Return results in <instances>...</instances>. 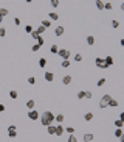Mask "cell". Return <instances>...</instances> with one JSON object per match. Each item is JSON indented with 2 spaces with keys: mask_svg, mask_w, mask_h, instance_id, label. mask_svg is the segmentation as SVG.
Wrapping results in <instances>:
<instances>
[{
  "mask_svg": "<svg viewBox=\"0 0 124 142\" xmlns=\"http://www.w3.org/2000/svg\"><path fill=\"white\" fill-rule=\"evenodd\" d=\"M39 119H40V123L44 127H48V125H51V123L54 122V114L51 113V111H44Z\"/></svg>",
  "mask_w": 124,
  "mask_h": 142,
  "instance_id": "obj_1",
  "label": "cell"
},
{
  "mask_svg": "<svg viewBox=\"0 0 124 142\" xmlns=\"http://www.w3.org/2000/svg\"><path fill=\"white\" fill-rule=\"evenodd\" d=\"M110 98H112V97H110L109 94H105V95L101 97V100H99V108H101V109H104V108H107V106H109Z\"/></svg>",
  "mask_w": 124,
  "mask_h": 142,
  "instance_id": "obj_2",
  "label": "cell"
},
{
  "mask_svg": "<svg viewBox=\"0 0 124 142\" xmlns=\"http://www.w3.org/2000/svg\"><path fill=\"white\" fill-rule=\"evenodd\" d=\"M57 55H59V56H61L62 59H68V58H70V50H67V49H59V52H57Z\"/></svg>",
  "mask_w": 124,
  "mask_h": 142,
  "instance_id": "obj_3",
  "label": "cell"
},
{
  "mask_svg": "<svg viewBox=\"0 0 124 142\" xmlns=\"http://www.w3.org/2000/svg\"><path fill=\"white\" fill-rule=\"evenodd\" d=\"M39 117H40V114L37 113L36 109H29V111H28V119H29V120H37Z\"/></svg>",
  "mask_w": 124,
  "mask_h": 142,
  "instance_id": "obj_4",
  "label": "cell"
},
{
  "mask_svg": "<svg viewBox=\"0 0 124 142\" xmlns=\"http://www.w3.org/2000/svg\"><path fill=\"white\" fill-rule=\"evenodd\" d=\"M95 64H96V67H99V69H109V66L105 64V61L102 58H96L95 59Z\"/></svg>",
  "mask_w": 124,
  "mask_h": 142,
  "instance_id": "obj_5",
  "label": "cell"
},
{
  "mask_svg": "<svg viewBox=\"0 0 124 142\" xmlns=\"http://www.w3.org/2000/svg\"><path fill=\"white\" fill-rule=\"evenodd\" d=\"M6 131H8V136H10L11 139L17 136V130H16V127H14V125H10V127L6 128Z\"/></svg>",
  "mask_w": 124,
  "mask_h": 142,
  "instance_id": "obj_6",
  "label": "cell"
},
{
  "mask_svg": "<svg viewBox=\"0 0 124 142\" xmlns=\"http://www.w3.org/2000/svg\"><path fill=\"white\" fill-rule=\"evenodd\" d=\"M64 133H65V128L62 127V123H59V125H56V134H54V136H62Z\"/></svg>",
  "mask_w": 124,
  "mask_h": 142,
  "instance_id": "obj_7",
  "label": "cell"
},
{
  "mask_svg": "<svg viewBox=\"0 0 124 142\" xmlns=\"http://www.w3.org/2000/svg\"><path fill=\"white\" fill-rule=\"evenodd\" d=\"M48 17H50V20H53V22L59 20V14H57L56 11H50V13H48Z\"/></svg>",
  "mask_w": 124,
  "mask_h": 142,
  "instance_id": "obj_8",
  "label": "cell"
},
{
  "mask_svg": "<svg viewBox=\"0 0 124 142\" xmlns=\"http://www.w3.org/2000/svg\"><path fill=\"white\" fill-rule=\"evenodd\" d=\"M44 78H45V81H48V83H51V81L54 80V75H53V72H45V74H44Z\"/></svg>",
  "mask_w": 124,
  "mask_h": 142,
  "instance_id": "obj_9",
  "label": "cell"
},
{
  "mask_svg": "<svg viewBox=\"0 0 124 142\" xmlns=\"http://www.w3.org/2000/svg\"><path fill=\"white\" fill-rule=\"evenodd\" d=\"M71 81H73V77H71V75H65V77H64V78H62V84H71Z\"/></svg>",
  "mask_w": 124,
  "mask_h": 142,
  "instance_id": "obj_10",
  "label": "cell"
},
{
  "mask_svg": "<svg viewBox=\"0 0 124 142\" xmlns=\"http://www.w3.org/2000/svg\"><path fill=\"white\" fill-rule=\"evenodd\" d=\"M64 31H65V30H64V27H62V25H59V27H56V30H54V34H56L57 38H61L62 34H64Z\"/></svg>",
  "mask_w": 124,
  "mask_h": 142,
  "instance_id": "obj_11",
  "label": "cell"
},
{
  "mask_svg": "<svg viewBox=\"0 0 124 142\" xmlns=\"http://www.w3.org/2000/svg\"><path fill=\"white\" fill-rule=\"evenodd\" d=\"M82 139H84V142H92L93 141V134L92 133H85V134L82 136Z\"/></svg>",
  "mask_w": 124,
  "mask_h": 142,
  "instance_id": "obj_12",
  "label": "cell"
},
{
  "mask_svg": "<svg viewBox=\"0 0 124 142\" xmlns=\"http://www.w3.org/2000/svg\"><path fill=\"white\" fill-rule=\"evenodd\" d=\"M47 131H48V134H56V125H48L47 127Z\"/></svg>",
  "mask_w": 124,
  "mask_h": 142,
  "instance_id": "obj_13",
  "label": "cell"
},
{
  "mask_svg": "<svg viewBox=\"0 0 124 142\" xmlns=\"http://www.w3.org/2000/svg\"><path fill=\"white\" fill-rule=\"evenodd\" d=\"M84 120H85V122H90V120H93V113H85V114H84Z\"/></svg>",
  "mask_w": 124,
  "mask_h": 142,
  "instance_id": "obj_14",
  "label": "cell"
},
{
  "mask_svg": "<svg viewBox=\"0 0 124 142\" xmlns=\"http://www.w3.org/2000/svg\"><path fill=\"white\" fill-rule=\"evenodd\" d=\"M34 106H36V102H34L33 98L27 102V108H28V109H34Z\"/></svg>",
  "mask_w": 124,
  "mask_h": 142,
  "instance_id": "obj_15",
  "label": "cell"
},
{
  "mask_svg": "<svg viewBox=\"0 0 124 142\" xmlns=\"http://www.w3.org/2000/svg\"><path fill=\"white\" fill-rule=\"evenodd\" d=\"M87 44H88V45H93V44H95V36L87 34Z\"/></svg>",
  "mask_w": 124,
  "mask_h": 142,
  "instance_id": "obj_16",
  "label": "cell"
},
{
  "mask_svg": "<svg viewBox=\"0 0 124 142\" xmlns=\"http://www.w3.org/2000/svg\"><path fill=\"white\" fill-rule=\"evenodd\" d=\"M95 5H96V8H98V10H104V2H102V0H96V2H95Z\"/></svg>",
  "mask_w": 124,
  "mask_h": 142,
  "instance_id": "obj_17",
  "label": "cell"
},
{
  "mask_svg": "<svg viewBox=\"0 0 124 142\" xmlns=\"http://www.w3.org/2000/svg\"><path fill=\"white\" fill-rule=\"evenodd\" d=\"M54 122L62 123V122H64V114H57V116H54Z\"/></svg>",
  "mask_w": 124,
  "mask_h": 142,
  "instance_id": "obj_18",
  "label": "cell"
},
{
  "mask_svg": "<svg viewBox=\"0 0 124 142\" xmlns=\"http://www.w3.org/2000/svg\"><path fill=\"white\" fill-rule=\"evenodd\" d=\"M8 14H10V10H8V8H0V16L6 17Z\"/></svg>",
  "mask_w": 124,
  "mask_h": 142,
  "instance_id": "obj_19",
  "label": "cell"
},
{
  "mask_svg": "<svg viewBox=\"0 0 124 142\" xmlns=\"http://www.w3.org/2000/svg\"><path fill=\"white\" fill-rule=\"evenodd\" d=\"M61 66H62L64 69L70 67V59H62V61H61Z\"/></svg>",
  "mask_w": 124,
  "mask_h": 142,
  "instance_id": "obj_20",
  "label": "cell"
},
{
  "mask_svg": "<svg viewBox=\"0 0 124 142\" xmlns=\"http://www.w3.org/2000/svg\"><path fill=\"white\" fill-rule=\"evenodd\" d=\"M50 52L53 55H57V52H59V45H51L50 47Z\"/></svg>",
  "mask_w": 124,
  "mask_h": 142,
  "instance_id": "obj_21",
  "label": "cell"
},
{
  "mask_svg": "<svg viewBox=\"0 0 124 142\" xmlns=\"http://www.w3.org/2000/svg\"><path fill=\"white\" fill-rule=\"evenodd\" d=\"M109 106H110V108H116V106H118V102L115 100V98H110V102H109Z\"/></svg>",
  "mask_w": 124,
  "mask_h": 142,
  "instance_id": "obj_22",
  "label": "cell"
},
{
  "mask_svg": "<svg viewBox=\"0 0 124 142\" xmlns=\"http://www.w3.org/2000/svg\"><path fill=\"white\" fill-rule=\"evenodd\" d=\"M104 61H105V64L110 67V66L113 64V58H112V56H107V58H104Z\"/></svg>",
  "mask_w": 124,
  "mask_h": 142,
  "instance_id": "obj_23",
  "label": "cell"
},
{
  "mask_svg": "<svg viewBox=\"0 0 124 142\" xmlns=\"http://www.w3.org/2000/svg\"><path fill=\"white\" fill-rule=\"evenodd\" d=\"M123 125H124V122L121 119H118V120H115V127L116 128H123Z\"/></svg>",
  "mask_w": 124,
  "mask_h": 142,
  "instance_id": "obj_24",
  "label": "cell"
},
{
  "mask_svg": "<svg viewBox=\"0 0 124 142\" xmlns=\"http://www.w3.org/2000/svg\"><path fill=\"white\" fill-rule=\"evenodd\" d=\"M45 66H47V59H45V58H40V59H39V67L44 69Z\"/></svg>",
  "mask_w": 124,
  "mask_h": 142,
  "instance_id": "obj_25",
  "label": "cell"
},
{
  "mask_svg": "<svg viewBox=\"0 0 124 142\" xmlns=\"http://www.w3.org/2000/svg\"><path fill=\"white\" fill-rule=\"evenodd\" d=\"M123 128H116V131H115V136H116L118 137V139H119V137H121V134H123Z\"/></svg>",
  "mask_w": 124,
  "mask_h": 142,
  "instance_id": "obj_26",
  "label": "cell"
},
{
  "mask_svg": "<svg viewBox=\"0 0 124 142\" xmlns=\"http://www.w3.org/2000/svg\"><path fill=\"white\" fill-rule=\"evenodd\" d=\"M45 27H42V25H40V27H37V30H36V31H37V34H44L45 33Z\"/></svg>",
  "mask_w": 124,
  "mask_h": 142,
  "instance_id": "obj_27",
  "label": "cell"
},
{
  "mask_svg": "<svg viewBox=\"0 0 124 142\" xmlns=\"http://www.w3.org/2000/svg\"><path fill=\"white\" fill-rule=\"evenodd\" d=\"M42 27L50 28V27H51V22H50V20H42Z\"/></svg>",
  "mask_w": 124,
  "mask_h": 142,
  "instance_id": "obj_28",
  "label": "cell"
},
{
  "mask_svg": "<svg viewBox=\"0 0 124 142\" xmlns=\"http://www.w3.org/2000/svg\"><path fill=\"white\" fill-rule=\"evenodd\" d=\"M75 61H76V63L82 61V55H81V53H76V55H75Z\"/></svg>",
  "mask_w": 124,
  "mask_h": 142,
  "instance_id": "obj_29",
  "label": "cell"
},
{
  "mask_svg": "<svg viewBox=\"0 0 124 142\" xmlns=\"http://www.w3.org/2000/svg\"><path fill=\"white\" fill-rule=\"evenodd\" d=\"M50 3H51V6H53V8H57L59 6V0H50Z\"/></svg>",
  "mask_w": 124,
  "mask_h": 142,
  "instance_id": "obj_30",
  "label": "cell"
},
{
  "mask_svg": "<svg viewBox=\"0 0 124 142\" xmlns=\"http://www.w3.org/2000/svg\"><path fill=\"white\" fill-rule=\"evenodd\" d=\"M65 133H68V134H73V133H75V128H73V127H67V128H65Z\"/></svg>",
  "mask_w": 124,
  "mask_h": 142,
  "instance_id": "obj_31",
  "label": "cell"
},
{
  "mask_svg": "<svg viewBox=\"0 0 124 142\" xmlns=\"http://www.w3.org/2000/svg\"><path fill=\"white\" fill-rule=\"evenodd\" d=\"M10 97L12 98V100H16L17 98V91H10Z\"/></svg>",
  "mask_w": 124,
  "mask_h": 142,
  "instance_id": "obj_32",
  "label": "cell"
},
{
  "mask_svg": "<svg viewBox=\"0 0 124 142\" xmlns=\"http://www.w3.org/2000/svg\"><path fill=\"white\" fill-rule=\"evenodd\" d=\"M78 98H79V100L85 98V91H79V92H78Z\"/></svg>",
  "mask_w": 124,
  "mask_h": 142,
  "instance_id": "obj_33",
  "label": "cell"
},
{
  "mask_svg": "<svg viewBox=\"0 0 124 142\" xmlns=\"http://www.w3.org/2000/svg\"><path fill=\"white\" fill-rule=\"evenodd\" d=\"M68 142H78V139H76L75 134H70V136H68Z\"/></svg>",
  "mask_w": 124,
  "mask_h": 142,
  "instance_id": "obj_34",
  "label": "cell"
},
{
  "mask_svg": "<svg viewBox=\"0 0 124 142\" xmlns=\"http://www.w3.org/2000/svg\"><path fill=\"white\" fill-rule=\"evenodd\" d=\"M6 36V30L3 27H0V38H5Z\"/></svg>",
  "mask_w": 124,
  "mask_h": 142,
  "instance_id": "obj_35",
  "label": "cell"
},
{
  "mask_svg": "<svg viewBox=\"0 0 124 142\" xmlns=\"http://www.w3.org/2000/svg\"><path fill=\"white\" fill-rule=\"evenodd\" d=\"M104 83H105V78H99V80H98V88L104 86Z\"/></svg>",
  "mask_w": 124,
  "mask_h": 142,
  "instance_id": "obj_36",
  "label": "cell"
},
{
  "mask_svg": "<svg viewBox=\"0 0 124 142\" xmlns=\"http://www.w3.org/2000/svg\"><path fill=\"white\" fill-rule=\"evenodd\" d=\"M31 50H33V52H39V50H40V45H39V44H37V42H36V44L33 45V49H31Z\"/></svg>",
  "mask_w": 124,
  "mask_h": 142,
  "instance_id": "obj_37",
  "label": "cell"
},
{
  "mask_svg": "<svg viewBox=\"0 0 124 142\" xmlns=\"http://www.w3.org/2000/svg\"><path fill=\"white\" fill-rule=\"evenodd\" d=\"M31 36H33V39H36V41H37V38H39V36H40V34H37V31H36V30H33V33H31Z\"/></svg>",
  "mask_w": 124,
  "mask_h": 142,
  "instance_id": "obj_38",
  "label": "cell"
},
{
  "mask_svg": "<svg viewBox=\"0 0 124 142\" xmlns=\"http://www.w3.org/2000/svg\"><path fill=\"white\" fill-rule=\"evenodd\" d=\"M44 42H45V41H44V38H42V36H39V38H37V44H39L40 47L44 45Z\"/></svg>",
  "mask_w": 124,
  "mask_h": 142,
  "instance_id": "obj_39",
  "label": "cell"
},
{
  "mask_svg": "<svg viewBox=\"0 0 124 142\" xmlns=\"http://www.w3.org/2000/svg\"><path fill=\"white\" fill-rule=\"evenodd\" d=\"M25 31H27V33H33V27H31V25H27V27H25Z\"/></svg>",
  "mask_w": 124,
  "mask_h": 142,
  "instance_id": "obj_40",
  "label": "cell"
},
{
  "mask_svg": "<svg viewBox=\"0 0 124 142\" xmlns=\"http://www.w3.org/2000/svg\"><path fill=\"white\" fill-rule=\"evenodd\" d=\"M36 83V78H34V77H29L28 78V84H34Z\"/></svg>",
  "mask_w": 124,
  "mask_h": 142,
  "instance_id": "obj_41",
  "label": "cell"
},
{
  "mask_svg": "<svg viewBox=\"0 0 124 142\" xmlns=\"http://www.w3.org/2000/svg\"><path fill=\"white\" fill-rule=\"evenodd\" d=\"M92 97H93L92 91H85V98H92Z\"/></svg>",
  "mask_w": 124,
  "mask_h": 142,
  "instance_id": "obj_42",
  "label": "cell"
},
{
  "mask_svg": "<svg viewBox=\"0 0 124 142\" xmlns=\"http://www.w3.org/2000/svg\"><path fill=\"white\" fill-rule=\"evenodd\" d=\"M112 27L113 28H118L119 27V22H118V20H112Z\"/></svg>",
  "mask_w": 124,
  "mask_h": 142,
  "instance_id": "obj_43",
  "label": "cell"
},
{
  "mask_svg": "<svg viewBox=\"0 0 124 142\" xmlns=\"http://www.w3.org/2000/svg\"><path fill=\"white\" fill-rule=\"evenodd\" d=\"M104 10H112V3H104Z\"/></svg>",
  "mask_w": 124,
  "mask_h": 142,
  "instance_id": "obj_44",
  "label": "cell"
},
{
  "mask_svg": "<svg viewBox=\"0 0 124 142\" xmlns=\"http://www.w3.org/2000/svg\"><path fill=\"white\" fill-rule=\"evenodd\" d=\"M20 24H22V22H20V19H19V17H14V25H17V27H19Z\"/></svg>",
  "mask_w": 124,
  "mask_h": 142,
  "instance_id": "obj_45",
  "label": "cell"
},
{
  "mask_svg": "<svg viewBox=\"0 0 124 142\" xmlns=\"http://www.w3.org/2000/svg\"><path fill=\"white\" fill-rule=\"evenodd\" d=\"M3 111H5V105H2V103H0V113H3Z\"/></svg>",
  "mask_w": 124,
  "mask_h": 142,
  "instance_id": "obj_46",
  "label": "cell"
},
{
  "mask_svg": "<svg viewBox=\"0 0 124 142\" xmlns=\"http://www.w3.org/2000/svg\"><path fill=\"white\" fill-rule=\"evenodd\" d=\"M119 119H121V120H123V122H124V111H123V113H121V114H119Z\"/></svg>",
  "mask_w": 124,
  "mask_h": 142,
  "instance_id": "obj_47",
  "label": "cell"
},
{
  "mask_svg": "<svg viewBox=\"0 0 124 142\" xmlns=\"http://www.w3.org/2000/svg\"><path fill=\"white\" fill-rule=\"evenodd\" d=\"M119 141H121V142H124V133L121 134V137H119Z\"/></svg>",
  "mask_w": 124,
  "mask_h": 142,
  "instance_id": "obj_48",
  "label": "cell"
},
{
  "mask_svg": "<svg viewBox=\"0 0 124 142\" xmlns=\"http://www.w3.org/2000/svg\"><path fill=\"white\" fill-rule=\"evenodd\" d=\"M119 44H121V45L124 47V38H123V39H121V41H119Z\"/></svg>",
  "mask_w": 124,
  "mask_h": 142,
  "instance_id": "obj_49",
  "label": "cell"
},
{
  "mask_svg": "<svg viewBox=\"0 0 124 142\" xmlns=\"http://www.w3.org/2000/svg\"><path fill=\"white\" fill-rule=\"evenodd\" d=\"M121 11L124 13V3H121Z\"/></svg>",
  "mask_w": 124,
  "mask_h": 142,
  "instance_id": "obj_50",
  "label": "cell"
},
{
  "mask_svg": "<svg viewBox=\"0 0 124 142\" xmlns=\"http://www.w3.org/2000/svg\"><path fill=\"white\" fill-rule=\"evenodd\" d=\"M3 19H5V17H3V16H0V22H3Z\"/></svg>",
  "mask_w": 124,
  "mask_h": 142,
  "instance_id": "obj_51",
  "label": "cell"
},
{
  "mask_svg": "<svg viewBox=\"0 0 124 142\" xmlns=\"http://www.w3.org/2000/svg\"><path fill=\"white\" fill-rule=\"evenodd\" d=\"M25 2H27V3H31V2H33V0H25Z\"/></svg>",
  "mask_w": 124,
  "mask_h": 142,
  "instance_id": "obj_52",
  "label": "cell"
}]
</instances>
